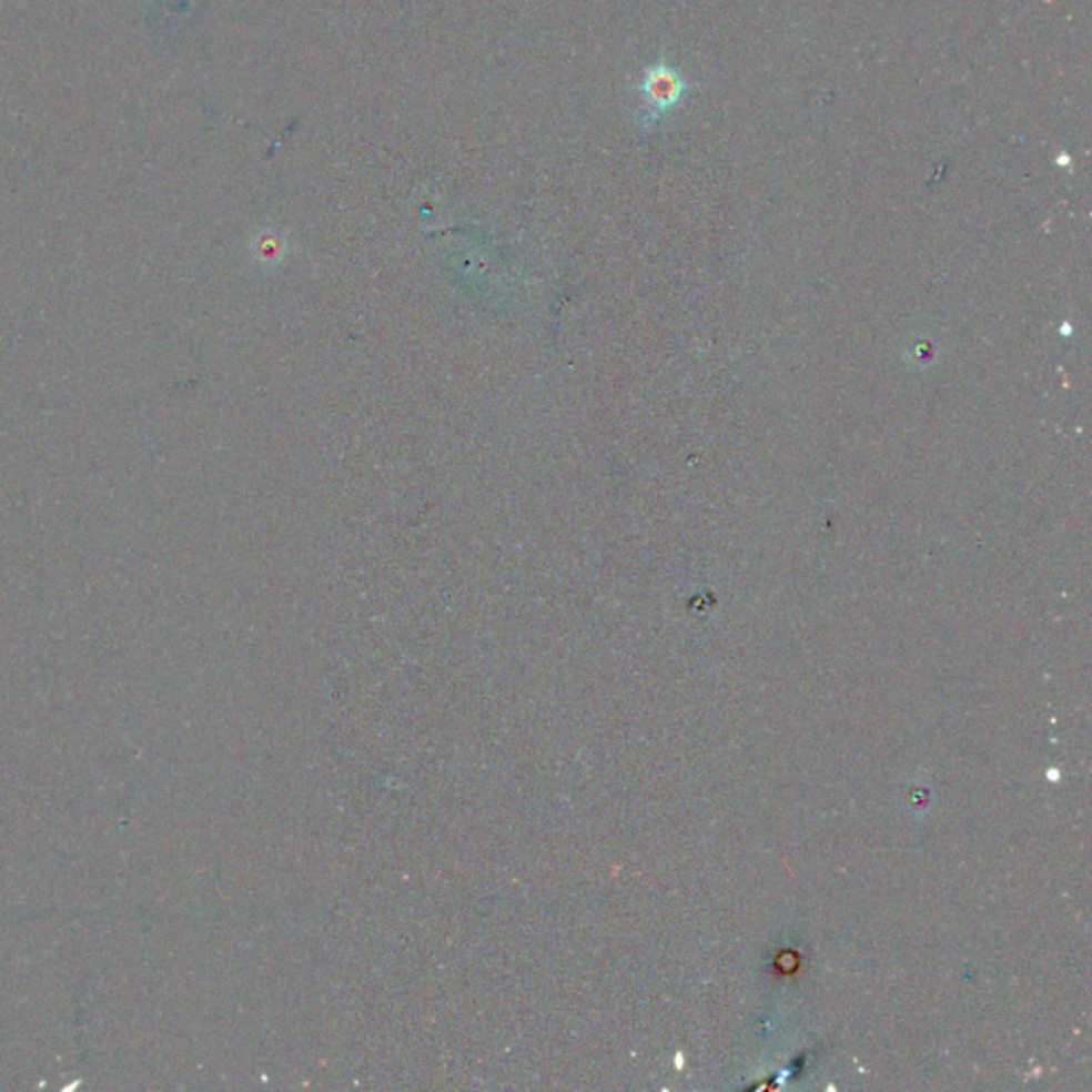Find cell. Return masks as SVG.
<instances>
[{
  "label": "cell",
  "mask_w": 1092,
  "mask_h": 1092,
  "mask_svg": "<svg viewBox=\"0 0 1092 1092\" xmlns=\"http://www.w3.org/2000/svg\"><path fill=\"white\" fill-rule=\"evenodd\" d=\"M638 92L643 103L638 120L643 127H654L661 118L681 108L689 94V83L668 60H659L645 69Z\"/></svg>",
  "instance_id": "cell-1"
}]
</instances>
